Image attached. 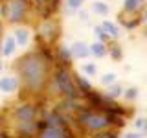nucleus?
Returning <instances> with one entry per match:
<instances>
[{
    "mask_svg": "<svg viewBox=\"0 0 147 138\" xmlns=\"http://www.w3.org/2000/svg\"><path fill=\"white\" fill-rule=\"evenodd\" d=\"M18 70H20V77L24 79L28 89L31 90L42 89L46 81V64L39 53H28L26 57H22Z\"/></svg>",
    "mask_w": 147,
    "mask_h": 138,
    "instance_id": "f257e3e1",
    "label": "nucleus"
},
{
    "mask_svg": "<svg viewBox=\"0 0 147 138\" xmlns=\"http://www.w3.org/2000/svg\"><path fill=\"white\" fill-rule=\"evenodd\" d=\"M79 123L83 127L90 129V131H103V129H107L110 125L107 116H101V114H96V112H88V110H83L79 114Z\"/></svg>",
    "mask_w": 147,
    "mask_h": 138,
    "instance_id": "f03ea898",
    "label": "nucleus"
},
{
    "mask_svg": "<svg viewBox=\"0 0 147 138\" xmlns=\"http://www.w3.org/2000/svg\"><path fill=\"white\" fill-rule=\"evenodd\" d=\"M55 85L59 87V90L63 94H66L70 99L77 98V89L74 87V81H72V76L66 68H59L57 74H55Z\"/></svg>",
    "mask_w": 147,
    "mask_h": 138,
    "instance_id": "7ed1b4c3",
    "label": "nucleus"
},
{
    "mask_svg": "<svg viewBox=\"0 0 147 138\" xmlns=\"http://www.w3.org/2000/svg\"><path fill=\"white\" fill-rule=\"evenodd\" d=\"M26 0H13L9 6V20L11 22H20L26 15Z\"/></svg>",
    "mask_w": 147,
    "mask_h": 138,
    "instance_id": "20e7f679",
    "label": "nucleus"
},
{
    "mask_svg": "<svg viewBox=\"0 0 147 138\" xmlns=\"http://www.w3.org/2000/svg\"><path fill=\"white\" fill-rule=\"evenodd\" d=\"M39 138H70V135H68V133L64 131L63 127H53V125H50V127H46L44 131L40 133Z\"/></svg>",
    "mask_w": 147,
    "mask_h": 138,
    "instance_id": "39448f33",
    "label": "nucleus"
},
{
    "mask_svg": "<svg viewBox=\"0 0 147 138\" xmlns=\"http://www.w3.org/2000/svg\"><path fill=\"white\" fill-rule=\"evenodd\" d=\"M15 116L18 118V122H30L35 116V107L33 105H22V107L17 109Z\"/></svg>",
    "mask_w": 147,
    "mask_h": 138,
    "instance_id": "423d86ee",
    "label": "nucleus"
},
{
    "mask_svg": "<svg viewBox=\"0 0 147 138\" xmlns=\"http://www.w3.org/2000/svg\"><path fill=\"white\" fill-rule=\"evenodd\" d=\"M18 89V79L17 77H2L0 79V90L9 94V92H15Z\"/></svg>",
    "mask_w": 147,
    "mask_h": 138,
    "instance_id": "0eeeda50",
    "label": "nucleus"
},
{
    "mask_svg": "<svg viewBox=\"0 0 147 138\" xmlns=\"http://www.w3.org/2000/svg\"><path fill=\"white\" fill-rule=\"evenodd\" d=\"M57 24H53V22H44L42 26H40V35L44 37V39H48V41H52L57 37Z\"/></svg>",
    "mask_w": 147,
    "mask_h": 138,
    "instance_id": "6e6552de",
    "label": "nucleus"
},
{
    "mask_svg": "<svg viewBox=\"0 0 147 138\" xmlns=\"http://www.w3.org/2000/svg\"><path fill=\"white\" fill-rule=\"evenodd\" d=\"M70 53L74 55V57H77V59H83V57H86V55L90 53V48L85 43H74Z\"/></svg>",
    "mask_w": 147,
    "mask_h": 138,
    "instance_id": "1a4fd4ad",
    "label": "nucleus"
},
{
    "mask_svg": "<svg viewBox=\"0 0 147 138\" xmlns=\"http://www.w3.org/2000/svg\"><path fill=\"white\" fill-rule=\"evenodd\" d=\"M17 50V41L15 37H6V41H4V48H2V53L9 57V55H13Z\"/></svg>",
    "mask_w": 147,
    "mask_h": 138,
    "instance_id": "9d476101",
    "label": "nucleus"
},
{
    "mask_svg": "<svg viewBox=\"0 0 147 138\" xmlns=\"http://www.w3.org/2000/svg\"><path fill=\"white\" fill-rule=\"evenodd\" d=\"M15 41H17V44L26 46L28 43H30V31H28V30H17V33H15Z\"/></svg>",
    "mask_w": 147,
    "mask_h": 138,
    "instance_id": "9b49d317",
    "label": "nucleus"
},
{
    "mask_svg": "<svg viewBox=\"0 0 147 138\" xmlns=\"http://www.w3.org/2000/svg\"><path fill=\"white\" fill-rule=\"evenodd\" d=\"M90 53H94L96 57H103L105 53H107V48H105V43H94L90 46Z\"/></svg>",
    "mask_w": 147,
    "mask_h": 138,
    "instance_id": "f8f14e48",
    "label": "nucleus"
},
{
    "mask_svg": "<svg viewBox=\"0 0 147 138\" xmlns=\"http://www.w3.org/2000/svg\"><path fill=\"white\" fill-rule=\"evenodd\" d=\"M101 28H103V30L109 33V37H119V31H118V28L114 26L112 22H109V20H103V24H101Z\"/></svg>",
    "mask_w": 147,
    "mask_h": 138,
    "instance_id": "ddd939ff",
    "label": "nucleus"
},
{
    "mask_svg": "<svg viewBox=\"0 0 147 138\" xmlns=\"http://www.w3.org/2000/svg\"><path fill=\"white\" fill-rule=\"evenodd\" d=\"M142 4H144V0H125V11L134 13L142 7Z\"/></svg>",
    "mask_w": 147,
    "mask_h": 138,
    "instance_id": "4468645a",
    "label": "nucleus"
},
{
    "mask_svg": "<svg viewBox=\"0 0 147 138\" xmlns=\"http://www.w3.org/2000/svg\"><path fill=\"white\" fill-rule=\"evenodd\" d=\"M74 77H76V81H77V85H79V89L85 92V94H88V92L92 90V85H90L86 79H83V77H79V76H74Z\"/></svg>",
    "mask_w": 147,
    "mask_h": 138,
    "instance_id": "2eb2a0df",
    "label": "nucleus"
},
{
    "mask_svg": "<svg viewBox=\"0 0 147 138\" xmlns=\"http://www.w3.org/2000/svg\"><path fill=\"white\" fill-rule=\"evenodd\" d=\"M94 11L99 13V15H107V13H109V6L103 4V2H96L94 4Z\"/></svg>",
    "mask_w": 147,
    "mask_h": 138,
    "instance_id": "dca6fc26",
    "label": "nucleus"
},
{
    "mask_svg": "<svg viewBox=\"0 0 147 138\" xmlns=\"http://www.w3.org/2000/svg\"><path fill=\"white\" fill-rule=\"evenodd\" d=\"M94 31H96V35L99 37L101 43H107V41H109V33H107V31H105L101 26H96V30H94Z\"/></svg>",
    "mask_w": 147,
    "mask_h": 138,
    "instance_id": "f3484780",
    "label": "nucleus"
},
{
    "mask_svg": "<svg viewBox=\"0 0 147 138\" xmlns=\"http://www.w3.org/2000/svg\"><path fill=\"white\" fill-rule=\"evenodd\" d=\"M48 122H50V125H53V127H63L64 125V123H63V118L57 116V114H52V116L48 118Z\"/></svg>",
    "mask_w": 147,
    "mask_h": 138,
    "instance_id": "a211bd4d",
    "label": "nucleus"
},
{
    "mask_svg": "<svg viewBox=\"0 0 147 138\" xmlns=\"http://www.w3.org/2000/svg\"><path fill=\"white\" fill-rule=\"evenodd\" d=\"M116 81V74H105L101 77V85H110V83Z\"/></svg>",
    "mask_w": 147,
    "mask_h": 138,
    "instance_id": "6ab92c4d",
    "label": "nucleus"
},
{
    "mask_svg": "<svg viewBox=\"0 0 147 138\" xmlns=\"http://www.w3.org/2000/svg\"><path fill=\"white\" fill-rule=\"evenodd\" d=\"M83 72L88 74V76H94V74H96V64H92V63H85V64H83Z\"/></svg>",
    "mask_w": 147,
    "mask_h": 138,
    "instance_id": "aec40b11",
    "label": "nucleus"
},
{
    "mask_svg": "<svg viewBox=\"0 0 147 138\" xmlns=\"http://www.w3.org/2000/svg\"><path fill=\"white\" fill-rule=\"evenodd\" d=\"M121 92L123 90H121V87H119V85L118 87H112V89L109 90V98H119V96H121Z\"/></svg>",
    "mask_w": 147,
    "mask_h": 138,
    "instance_id": "412c9836",
    "label": "nucleus"
},
{
    "mask_svg": "<svg viewBox=\"0 0 147 138\" xmlns=\"http://www.w3.org/2000/svg\"><path fill=\"white\" fill-rule=\"evenodd\" d=\"M136 96H138V89H136V87H131V89L125 90V98L127 99H134Z\"/></svg>",
    "mask_w": 147,
    "mask_h": 138,
    "instance_id": "4be33fe9",
    "label": "nucleus"
},
{
    "mask_svg": "<svg viewBox=\"0 0 147 138\" xmlns=\"http://www.w3.org/2000/svg\"><path fill=\"white\" fill-rule=\"evenodd\" d=\"M83 2H85V0H68V7H70V9H77V7H81Z\"/></svg>",
    "mask_w": 147,
    "mask_h": 138,
    "instance_id": "5701e85b",
    "label": "nucleus"
},
{
    "mask_svg": "<svg viewBox=\"0 0 147 138\" xmlns=\"http://www.w3.org/2000/svg\"><path fill=\"white\" fill-rule=\"evenodd\" d=\"M110 53H112V57H114V59H121V50H119L118 46H112Z\"/></svg>",
    "mask_w": 147,
    "mask_h": 138,
    "instance_id": "b1692460",
    "label": "nucleus"
},
{
    "mask_svg": "<svg viewBox=\"0 0 147 138\" xmlns=\"http://www.w3.org/2000/svg\"><path fill=\"white\" fill-rule=\"evenodd\" d=\"M98 138H118L114 133H101V135H98Z\"/></svg>",
    "mask_w": 147,
    "mask_h": 138,
    "instance_id": "393cba45",
    "label": "nucleus"
},
{
    "mask_svg": "<svg viewBox=\"0 0 147 138\" xmlns=\"http://www.w3.org/2000/svg\"><path fill=\"white\" fill-rule=\"evenodd\" d=\"M125 138H140V135H136V133H131V135H127Z\"/></svg>",
    "mask_w": 147,
    "mask_h": 138,
    "instance_id": "a878e982",
    "label": "nucleus"
},
{
    "mask_svg": "<svg viewBox=\"0 0 147 138\" xmlns=\"http://www.w3.org/2000/svg\"><path fill=\"white\" fill-rule=\"evenodd\" d=\"M144 122H145V123H144V127H145V131H147V120H144Z\"/></svg>",
    "mask_w": 147,
    "mask_h": 138,
    "instance_id": "bb28decb",
    "label": "nucleus"
},
{
    "mask_svg": "<svg viewBox=\"0 0 147 138\" xmlns=\"http://www.w3.org/2000/svg\"><path fill=\"white\" fill-rule=\"evenodd\" d=\"M144 18H145V20H147V11H145V15H144Z\"/></svg>",
    "mask_w": 147,
    "mask_h": 138,
    "instance_id": "cd10ccee",
    "label": "nucleus"
},
{
    "mask_svg": "<svg viewBox=\"0 0 147 138\" xmlns=\"http://www.w3.org/2000/svg\"><path fill=\"white\" fill-rule=\"evenodd\" d=\"M39 2H46V0H39Z\"/></svg>",
    "mask_w": 147,
    "mask_h": 138,
    "instance_id": "c85d7f7f",
    "label": "nucleus"
},
{
    "mask_svg": "<svg viewBox=\"0 0 147 138\" xmlns=\"http://www.w3.org/2000/svg\"><path fill=\"white\" fill-rule=\"evenodd\" d=\"M145 35H147V31H145Z\"/></svg>",
    "mask_w": 147,
    "mask_h": 138,
    "instance_id": "c756f323",
    "label": "nucleus"
}]
</instances>
